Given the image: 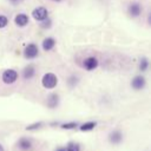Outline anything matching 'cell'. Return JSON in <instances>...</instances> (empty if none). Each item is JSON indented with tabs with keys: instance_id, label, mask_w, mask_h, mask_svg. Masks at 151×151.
Returning <instances> with one entry per match:
<instances>
[{
	"instance_id": "obj_1",
	"label": "cell",
	"mask_w": 151,
	"mask_h": 151,
	"mask_svg": "<svg viewBox=\"0 0 151 151\" xmlns=\"http://www.w3.org/2000/svg\"><path fill=\"white\" fill-rule=\"evenodd\" d=\"M18 77L19 74L14 68H7L1 74V81L6 85H13L14 83H17Z\"/></svg>"
},
{
	"instance_id": "obj_2",
	"label": "cell",
	"mask_w": 151,
	"mask_h": 151,
	"mask_svg": "<svg viewBox=\"0 0 151 151\" xmlns=\"http://www.w3.org/2000/svg\"><path fill=\"white\" fill-rule=\"evenodd\" d=\"M57 84H58V78H57V76H55L54 73H52V72L45 73V74L42 76V78H41V85H42L45 88H47V90L54 88V87L57 86Z\"/></svg>"
},
{
	"instance_id": "obj_3",
	"label": "cell",
	"mask_w": 151,
	"mask_h": 151,
	"mask_svg": "<svg viewBox=\"0 0 151 151\" xmlns=\"http://www.w3.org/2000/svg\"><path fill=\"white\" fill-rule=\"evenodd\" d=\"M32 17L34 20L37 21H44L48 18V11L47 8H45L44 6H39V7H35L33 11H32Z\"/></svg>"
},
{
	"instance_id": "obj_4",
	"label": "cell",
	"mask_w": 151,
	"mask_h": 151,
	"mask_svg": "<svg viewBox=\"0 0 151 151\" xmlns=\"http://www.w3.org/2000/svg\"><path fill=\"white\" fill-rule=\"evenodd\" d=\"M38 54H39V48L35 44L29 42L28 45H26V47L24 50V57L26 59H34L38 57Z\"/></svg>"
},
{
	"instance_id": "obj_5",
	"label": "cell",
	"mask_w": 151,
	"mask_h": 151,
	"mask_svg": "<svg viewBox=\"0 0 151 151\" xmlns=\"http://www.w3.org/2000/svg\"><path fill=\"white\" fill-rule=\"evenodd\" d=\"M98 65H99V61H98V59H97L96 57H93V55H90V57L85 58L84 61H83V67H84L85 70H87V71H93V70H96V68L98 67Z\"/></svg>"
},
{
	"instance_id": "obj_6",
	"label": "cell",
	"mask_w": 151,
	"mask_h": 151,
	"mask_svg": "<svg viewBox=\"0 0 151 151\" xmlns=\"http://www.w3.org/2000/svg\"><path fill=\"white\" fill-rule=\"evenodd\" d=\"M142 12H143V7H142V5H140L139 2H137V1L131 2V4L129 5V7H127V13H129L130 17H132V18L139 17V15L142 14Z\"/></svg>"
},
{
	"instance_id": "obj_7",
	"label": "cell",
	"mask_w": 151,
	"mask_h": 151,
	"mask_svg": "<svg viewBox=\"0 0 151 151\" xmlns=\"http://www.w3.org/2000/svg\"><path fill=\"white\" fill-rule=\"evenodd\" d=\"M146 85V79L143 77V76H136L132 78L131 80V87L139 91V90H143Z\"/></svg>"
},
{
	"instance_id": "obj_8",
	"label": "cell",
	"mask_w": 151,
	"mask_h": 151,
	"mask_svg": "<svg viewBox=\"0 0 151 151\" xmlns=\"http://www.w3.org/2000/svg\"><path fill=\"white\" fill-rule=\"evenodd\" d=\"M109 140L111 144H119L123 140V133L120 130H113L109 134Z\"/></svg>"
},
{
	"instance_id": "obj_9",
	"label": "cell",
	"mask_w": 151,
	"mask_h": 151,
	"mask_svg": "<svg viewBox=\"0 0 151 151\" xmlns=\"http://www.w3.org/2000/svg\"><path fill=\"white\" fill-rule=\"evenodd\" d=\"M29 19H28V15L25 14V13H19L15 15L14 18V24L19 27H25L27 24H28Z\"/></svg>"
},
{
	"instance_id": "obj_10",
	"label": "cell",
	"mask_w": 151,
	"mask_h": 151,
	"mask_svg": "<svg viewBox=\"0 0 151 151\" xmlns=\"http://www.w3.org/2000/svg\"><path fill=\"white\" fill-rule=\"evenodd\" d=\"M18 147L21 150V151H28L32 149V140L29 138H26V137H21L19 140H18Z\"/></svg>"
},
{
	"instance_id": "obj_11",
	"label": "cell",
	"mask_w": 151,
	"mask_h": 151,
	"mask_svg": "<svg viewBox=\"0 0 151 151\" xmlns=\"http://www.w3.org/2000/svg\"><path fill=\"white\" fill-rule=\"evenodd\" d=\"M41 46H42V50L46 51V52L53 50L54 46H55V40H54V38H52V37L45 38V39L42 40V42H41Z\"/></svg>"
},
{
	"instance_id": "obj_12",
	"label": "cell",
	"mask_w": 151,
	"mask_h": 151,
	"mask_svg": "<svg viewBox=\"0 0 151 151\" xmlns=\"http://www.w3.org/2000/svg\"><path fill=\"white\" fill-rule=\"evenodd\" d=\"M34 74H35V67H34L33 65H28V66H26V67L22 70V78H24L25 80L32 79V78L34 77Z\"/></svg>"
},
{
	"instance_id": "obj_13",
	"label": "cell",
	"mask_w": 151,
	"mask_h": 151,
	"mask_svg": "<svg viewBox=\"0 0 151 151\" xmlns=\"http://www.w3.org/2000/svg\"><path fill=\"white\" fill-rule=\"evenodd\" d=\"M58 103H59V96L57 93H52L48 96V98H47V106L48 107L54 109L58 106Z\"/></svg>"
},
{
	"instance_id": "obj_14",
	"label": "cell",
	"mask_w": 151,
	"mask_h": 151,
	"mask_svg": "<svg viewBox=\"0 0 151 151\" xmlns=\"http://www.w3.org/2000/svg\"><path fill=\"white\" fill-rule=\"evenodd\" d=\"M96 125H97L96 122H86V123H84V124H81V125L79 126V130L83 131V132L92 131V130L96 127Z\"/></svg>"
},
{
	"instance_id": "obj_15",
	"label": "cell",
	"mask_w": 151,
	"mask_h": 151,
	"mask_svg": "<svg viewBox=\"0 0 151 151\" xmlns=\"http://www.w3.org/2000/svg\"><path fill=\"white\" fill-rule=\"evenodd\" d=\"M138 68H139V71H140V72H145V71H147V68H149V59H147L146 57L140 58V60H139V65H138Z\"/></svg>"
},
{
	"instance_id": "obj_16",
	"label": "cell",
	"mask_w": 151,
	"mask_h": 151,
	"mask_svg": "<svg viewBox=\"0 0 151 151\" xmlns=\"http://www.w3.org/2000/svg\"><path fill=\"white\" fill-rule=\"evenodd\" d=\"M66 151H80V145L76 142H70L66 145Z\"/></svg>"
},
{
	"instance_id": "obj_17",
	"label": "cell",
	"mask_w": 151,
	"mask_h": 151,
	"mask_svg": "<svg viewBox=\"0 0 151 151\" xmlns=\"http://www.w3.org/2000/svg\"><path fill=\"white\" fill-rule=\"evenodd\" d=\"M77 126H78L77 122H70V123L61 124V129H64V130H72V129H76Z\"/></svg>"
},
{
	"instance_id": "obj_18",
	"label": "cell",
	"mask_w": 151,
	"mask_h": 151,
	"mask_svg": "<svg viewBox=\"0 0 151 151\" xmlns=\"http://www.w3.org/2000/svg\"><path fill=\"white\" fill-rule=\"evenodd\" d=\"M8 25V18L4 14H0V28H4Z\"/></svg>"
},
{
	"instance_id": "obj_19",
	"label": "cell",
	"mask_w": 151,
	"mask_h": 151,
	"mask_svg": "<svg viewBox=\"0 0 151 151\" xmlns=\"http://www.w3.org/2000/svg\"><path fill=\"white\" fill-rule=\"evenodd\" d=\"M77 83H78V77H76V76H71V77L68 78V80H67V84H68L71 87L76 86Z\"/></svg>"
},
{
	"instance_id": "obj_20",
	"label": "cell",
	"mask_w": 151,
	"mask_h": 151,
	"mask_svg": "<svg viewBox=\"0 0 151 151\" xmlns=\"http://www.w3.org/2000/svg\"><path fill=\"white\" fill-rule=\"evenodd\" d=\"M40 126H42V123H41V122H39V123H34V124H32V125H28V126L26 127V130H28V131H32V130L39 129Z\"/></svg>"
},
{
	"instance_id": "obj_21",
	"label": "cell",
	"mask_w": 151,
	"mask_h": 151,
	"mask_svg": "<svg viewBox=\"0 0 151 151\" xmlns=\"http://www.w3.org/2000/svg\"><path fill=\"white\" fill-rule=\"evenodd\" d=\"M13 6H17V5H19L20 2H22V0H8Z\"/></svg>"
},
{
	"instance_id": "obj_22",
	"label": "cell",
	"mask_w": 151,
	"mask_h": 151,
	"mask_svg": "<svg viewBox=\"0 0 151 151\" xmlns=\"http://www.w3.org/2000/svg\"><path fill=\"white\" fill-rule=\"evenodd\" d=\"M55 151H66V147L65 146H59L55 149Z\"/></svg>"
},
{
	"instance_id": "obj_23",
	"label": "cell",
	"mask_w": 151,
	"mask_h": 151,
	"mask_svg": "<svg viewBox=\"0 0 151 151\" xmlns=\"http://www.w3.org/2000/svg\"><path fill=\"white\" fill-rule=\"evenodd\" d=\"M0 151H5V149H4V146L0 144Z\"/></svg>"
},
{
	"instance_id": "obj_24",
	"label": "cell",
	"mask_w": 151,
	"mask_h": 151,
	"mask_svg": "<svg viewBox=\"0 0 151 151\" xmlns=\"http://www.w3.org/2000/svg\"><path fill=\"white\" fill-rule=\"evenodd\" d=\"M53 1H57L58 2V1H61V0H53Z\"/></svg>"
}]
</instances>
